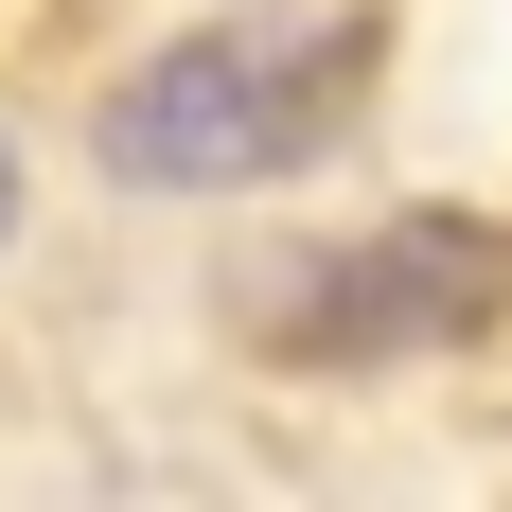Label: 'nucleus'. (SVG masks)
I'll return each mask as SVG.
<instances>
[{
  "mask_svg": "<svg viewBox=\"0 0 512 512\" xmlns=\"http://www.w3.org/2000/svg\"><path fill=\"white\" fill-rule=\"evenodd\" d=\"M354 124V18H195L89 106L124 195H265Z\"/></svg>",
  "mask_w": 512,
  "mask_h": 512,
  "instance_id": "1",
  "label": "nucleus"
},
{
  "mask_svg": "<svg viewBox=\"0 0 512 512\" xmlns=\"http://www.w3.org/2000/svg\"><path fill=\"white\" fill-rule=\"evenodd\" d=\"M495 301H512V230L495 212H371L283 301V354L301 371H389V354H442V336H495Z\"/></svg>",
  "mask_w": 512,
  "mask_h": 512,
  "instance_id": "2",
  "label": "nucleus"
},
{
  "mask_svg": "<svg viewBox=\"0 0 512 512\" xmlns=\"http://www.w3.org/2000/svg\"><path fill=\"white\" fill-rule=\"evenodd\" d=\"M0 230H18V142H0Z\"/></svg>",
  "mask_w": 512,
  "mask_h": 512,
  "instance_id": "3",
  "label": "nucleus"
}]
</instances>
